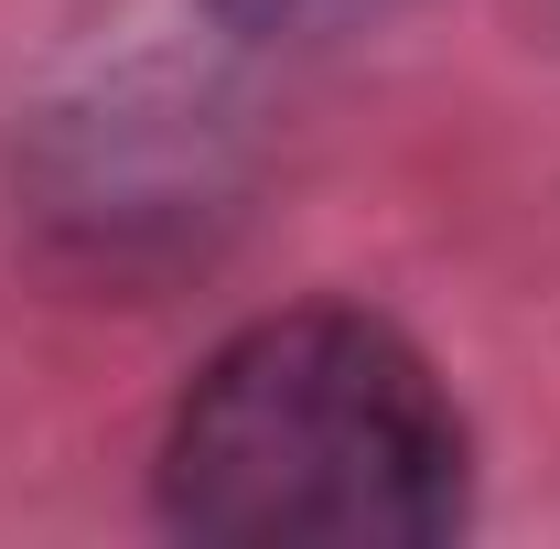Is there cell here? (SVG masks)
<instances>
[{"label": "cell", "mask_w": 560, "mask_h": 549, "mask_svg": "<svg viewBox=\"0 0 560 549\" xmlns=\"http://www.w3.org/2000/svg\"><path fill=\"white\" fill-rule=\"evenodd\" d=\"M151 484L215 549H431L475 506V442L399 324L302 302L195 366Z\"/></svg>", "instance_id": "6da1fadb"}, {"label": "cell", "mask_w": 560, "mask_h": 549, "mask_svg": "<svg viewBox=\"0 0 560 549\" xmlns=\"http://www.w3.org/2000/svg\"><path fill=\"white\" fill-rule=\"evenodd\" d=\"M377 11H399V0H215V22L248 44H324V33H355Z\"/></svg>", "instance_id": "7a4b0ae2"}]
</instances>
